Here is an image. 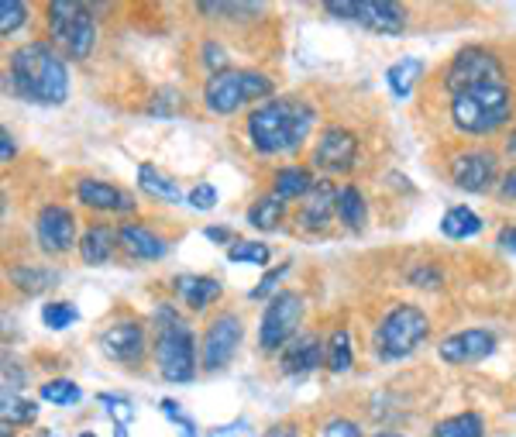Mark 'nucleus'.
<instances>
[{
    "instance_id": "nucleus-1",
    "label": "nucleus",
    "mask_w": 516,
    "mask_h": 437,
    "mask_svg": "<svg viewBox=\"0 0 516 437\" xmlns=\"http://www.w3.org/2000/svg\"><path fill=\"white\" fill-rule=\"evenodd\" d=\"M7 83H11L14 97L38 107H59L69 97L66 62L49 42H28L14 49L7 62Z\"/></svg>"
},
{
    "instance_id": "nucleus-2",
    "label": "nucleus",
    "mask_w": 516,
    "mask_h": 437,
    "mask_svg": "<svg viewBox=\"0 0 516 437\" xmlns=\"http://www.w3.org/2000/svg\"><path fill=\"white\" fill-rule=\"evenodd\" d=\"M317 111L300 97L265 100L245 121V135L258 155H293L314 131Z\"/></svg>"
},
{
    "instance_id": "nucleus-3",
    "label": "nucleus",
    "mask_w": 516,
    "mask_h": 437,
    "mask_svg": "<svg viewBox=\"0 0 516 437\" xmlns=\"http://www.w3.org/2000/svg\"><path fill=\"white\" fill-rule=\"evenodd\" d=\"M516 111V97L510 83H496V87H479L455 93L448 104V117L455 124V131L468 138H486L496 135L510 124Z\"/></svg>"
},
{
    "instance_id": "nucleus-4",
    "label": "nucleus",
    "mask_w": 516,
    "mask_h": 437,
    "mask_svg": "<svg viewBox=\"0 0 516 437\" xmlns=\"http://www.w3.org/2000/svg\"><path fill=\"white\" fill-rule=\"evenodd\" d=\"M155 365L166 382H193L197 376V345L172 307L155 310Z\"/></svg>"
},
{
    "instance_id": "nucleus-5",
    "label": "nucleus",
    "mask_w": 516,
    "mask_h": 437,
    "mask_svg": "<svg viewBox=\"0 0 516 437\" xmlns=\"http://www.w3.org/2000/svg\"><path fill=\"white\" fill-rule=\"evenodd\" d=\"M430 334V321L420 307L413 303H400L393 307L379 324H375V355L382 362H400V358H410L413 351L424 345V338Z\"/></svg>"
},
{
    "instance_id": "nucleus-6",
    "label": "nucleus",
    "mask_w": 516,
    "mask_h": 437,
    "mask_svg": "<svg viewBox=\"0 0 516 437\" xmlns=\"http://www.w3.org/2000/svg\"><path fill=\"white\" fill-rule=\"evenodd\" d=\"M272 97V80L258 69H224V73L210 76L203 87V104L210 114L228 117L241 111L252 100H269Z\"/></svg>"
},
{
    "instance_id": "nucleus-7",
    "label": "nucleus",
    "mask_w": 516,
    "mask_h": 437,
    "mask_svg": "<svg viewBox=\"0 0 516 437\" xmlns=\"http://www.w3.org/2000/svg\"><path fill=\"white\" fill-rule=\"evenodd\" d=\"M496 83H506V66L496 52L482 49V45H468V49H461L458 56L444 66V90H448L451 97L465 90L496 87Z\"/></svg>"
},
{
    "instance_id": "nucleus-8",
    "label": "nucleus",
    "mask_w": 516,
    "mask_h": 437,
    "mask_svg": "<svg viewBox=\"0 0 516 437\" xmlns=\"http://www.w3.org/2000/svg\"><path fill=\"white\" fill-rule=\"evenodd\" d=\"M300 321H303V296L279 290L269 300V307H265L262 324H258V348L265 355H279L293 341Z\"/></svg>"
},
{
    "instance_id": "nucleus-9",
    "label": "nucleus",
    "mask_w": 516,
    "mask_h": 437,
    "mask_svg": "<svg viewBox=\"0 0 516 437\" xmlns=\"http://www.w3.org/2000/svg\"><path fill=\"white\" fill-rule=\"evenodd\" d=\"M451 179L465 193H489L499 183V155L492 148H465L451 159Z\"/></svg>"
},
{
    "instance_id": "nucleus-10",
    "label": "nucleus",
    "mask_w": 516,
    "mask_h": 437,
    "mask_svg": "<svg viewBox=\"0 0 516 437\" xmlns=\"http://www.w3.org/2000/svg\"><path fill=\"white\" fill-rule=\"evenodd\" d=\"M358 162V138L355 131L341 128V124H331V128L320 131L317 145H314V166L324 169L327 176H341L351 173Z\"/></svg>"
},
{
    "instance_id": "nucleus-11",
    "label": "nucleus",
    "mask_w": 516,
    "mask_h": 437,
    "mask_svg": "<svg viewBox=\"0 0 516 437\" xmlns=\"http://www.w3.org/2000/svg\"><path fill=\"white\" fill-rule=\"evenodd\" d=\"M35 241H38V248L49 255H66V252H73V248H80V238H76V217L69 214V207L49 204L38 210Z\"/></svg>"
},
{
    "instance_id": "nucleus-12",
    "label": "nucleus",
    "mask_w": 516,
    "mask_h": 437,
    "mask_svg": "<svg viewBox=\"0 0 516 437\" xmlns=\"http://www.w3.org/2000/svg\"><path fill=\"white\" fill-rule=\"evenodd\" d=\"M241 317L238 314H221L214 317V324L207 327V338H203V351H200V365L207 372H221L224 365L234 358V351L241 345Z\"/></svg>"
},
{
    "instance_id": "nucleus-13",
    "label": "nucleus",
    "mask_w": 516,
    "mask_h": 437,
    "mask_svg": "<svg viewBox=\"0 0 516 437\" xmlns=\"http://www.w3.org/2000/svg\"><path fill=\"white\" fill-rule=\"evenodd\" d=\"M100 348H104V355L111 358V362L135 369V365H142L148 355L145 327L138 321H114L104 331V338H100Z\"/></svg>"
},
{
    "instance_id": "nucleus-14",
    "label": "nucleus",
    "mask_w": 516,
    "mask_h": 437,
    "mask_svg": "<svg viewBox=\"0 0 516 437\" xmlns=\"http://www.w3.org/2000/svg\"><path fill=\"white\" fill-rule=\"evenodd\" d=\"M496 351V334L482 331V327H468V331L448 334V338L437 345V355L451 365H468V362H482Z\"/></svg>"
},
{
    "instance_id": "nucleus-15",
    "label": "nucleus",
    "mask_w": 516,
    "mask_h": 437,
    "mask_svg": "<svg viewBox=\"0 0 516 437\" xmlns=\"http://www.w3.org/2000/svg\"><path fill=\"white\" fill-rule=\"evenodd\" d=\"M76 200L90 210H111V214H135V197L128 190L104 179H80L76 183Z\"/></svg>"
},
{
    "instance_id": "nucleus-16",
    "label": "nucleus",
    "mask_w": 516,
    "mask_h": 437,
    "mask_svg": "<svg viewBox=\"0 0 516 437\" xmlns=\"http://www.w3.org/2000/svg\"><path fill=\"white\" fill-rule=\"evenodd\" d=\"M320 365H327V345L314 334H303V338H293L283 348V358H279V369L286 376H310Z\"/></svg>"
},
{
    "instance_id": "nucleus-17",
    "label": "nucleus",
    "mask_w": 516,
    "mask_h": 437,
    "mask_svg": "<svg viewBox=\"0 0 516 437\" xmlns=\"http://www.w3.org/2000/svg\"><path fill=\"white\" fill-rule=\"evenodd\" d=\"M351 21L379 31V35H400L406 28V7L389 4V0H355Z\"/></svg>"
},
{
    "instance_id": "nucleus-18",
    "label": "nucleus",
    "mask_w": 516,
    "mask_h": 437,
    "mask_svg": "<svg viewBox=\"0 0 516 437\" xmlns=\"http://www.w3.org/2000/svg\"><path fill=\"white\" fill-rule=\"evenodd\" d=\"M331 217H338V186L327 183V179H317L314 193L307 197V204L296 214L303 231H324L331 224Z\"/></svg>"
},
{
    "instance_id": "nucleus-19",
    "label": "nucleus",
    "mask_w": 516,
    "mask_h": 437,
    "mask_svg": "<svg viewBox=\"0 0 516 437\" xmlns=\"http://www.w3.org/2000/svg\"><path fill=\"white\" fill-rule=\"evenodd\" d=\"M117 241H121L124 255H131V259L138 262H159L162 255L169 252L166 241L155 231L142 228V224H121V228H117Z\"/></svg>"
},
{
    "instance_id": "nucleus-20",
    "label": "nucleus",
    "mask_w": 516,
    "mask_h": 437,
    "mask_svg": "<svg viewBox=\"0 0 516 437\" xmlns=\"http://www.w3.org/2000/svg\"><path fill=\"white\" fill-rule=\"evenodd\" d=\"M117 248H121V241H117V228H107V224H90V228L80 234V259L86 265L111 262Z\"/></svg>"
},
{
    "instance_id": "nucleus-21",
    "label": "nucleus",
    "mask_w": 516,
    "mask_h": 437,
    "mask_svg": "<svg viewBox=\"0 0 516 437\" xmlns=\"http://www.w3.org/2000/svg\"><path fill=\"white\" fill-rule=\"evenodd\" d=\"M176 293L190 310H207L221 300V283L214 276H176Z\"/></svg>"
},
{
    "instance_id": "nucleus-22",
    "label": "nucleus",
    "mask_w": 516,
    "mask_h": 437,
    "mask_svg": "<svg viewBox=\"0 0 516 437\" xmlns=\"http://www.w3.org/2000/svg\"><path fill=\"white\" fill-rule=\"evenodd\" d=\"M314 173L303 166H283L276 176H272V193L279 200H303L314 193Z\"/></svg>"
},
{
    "instance_id": "nucleus-23",
    "label": "nucleus",
    "mask_w": 516,
    "mask_h": 437,
    "mask_svg": "<svg viewBox=\"0 0 516 437\" xmlns=\"http://www.w3.org/2000/svg\"><path fill=\"white\" fill-rule=\"evenodd\" d=\"M338 221L348 231H362L365 221H369V204H365L362 190L351 183L338 186Z\"/></svg>"
},
{
    "instance_id": "nucleus-24",
    "label": "nucleus",
    "mask_w": 516,
    "mask_h": 437,
    "mask_svg": "<svg viewBox=\"0 0 516 437\" xmlns=\"http://www.w3.org/2000/svg\"><path fill=\"white\" fill-rule=\"evenodd\" d=\"M138 186H142L148 197H159V200H166V204H179V200H183L179 183L172 176L162 173L159 166H142V169H138Z\"/></svg>"
},
{
    "instance_id": "nucleus-25",
    "label": "nucleus",
    "mask_w": 516,
    "mask_h": 437,
    "mask_svg": "<svg viewBox=\"0 0 516 437\" xmlns=\"http://www.w3.org/2000/svg\"><path fill=\"white\" fill-rule=\"evenodd\" d=\"M286 217V200H279L276 193H265L258 197L252 207H248V224L258 231H276Z\"/></svg>"
},
{
    "instance_id": "nucleus-26",
    "label": "nucleus",
    "mask_w": 516,
    "mask_h": 437,
    "mask_svg": "<svg viewBox=\"0 0 516 437\" xmlns=\"http://www.w3.org/2000/svg\"><path fill=\"white\" fill-rule=\"evenodd\" d=\"M56 279H59L56 272L45 269V265H14V269H11V283L28 296H38V293L52 290Z\"/></svg>"
},
{
    "instance_id": "nucleus-27",
    "label": "nucleus",
    "mask_w": 516,
    "mask_h": 437,
    "mask_svg": "<svg viewBox=\"0 0 516 437\" xmlns=\"http://www.w3.org/2000/svg\"><path fill=\"white\" fill-rule=\"evenodd\" d=\"M420 76H424V62L406 56V59H400V62H393V66H389L386 83H389V90H393L396 97L406 100L413 93V87H417Z\"/></svg>"
},
{
    "instance_id": "nucleus-28",
    "label": "nucleus",
    "mask_w": 516,
    "mask_h": 437,
    "mask_svg": "<svg viewBox=\"0 0 516 437\" xmlns=\"http://www.w3.org/2000/svg\"><path fill=\"white\" fill-rule=\"evenodd\" d=\"M434 437H486V420L475 410L455 413V417L434 424Z\"/></svg>"
},
{
    "instance_id": "nucleus-29",
    "label": "nucleus",
    "mask_w": 516,
    "mask_h": 437,
    "mask_svg": "<svg viewBox=\"0 0 516 437\" xmlns=\"http://www.w3.org/2000/svg\"><path fill=\"white\" fill-rule=\"evenodd\" d=\"M441 231L455 241H465V238H475L482 231V217L475 214L472 207H451L441 221Z\"/></svg>"
},
{
    "instance_id": "nucleus-30",
    "label": "nucleus",
    "mask_w": 516,
    "mask_h": 437,
    "mask_svg": "<svg viewBox=\"0 0 516 437\" xmlns=\"http://www.w3.org/2000/svg\"><path fill=\"white\" fill-rule=\"evenodd\" d=\"M351 365H355L351 334H348V327H338V331L331 334V341H327V369H331L334 376H344Z\"/></svg>"
},
{
    "instance_id": "nucleus-31",
    "label": "nucleus",
    "mask_w": 516,
    "mask_h": 437,
    "mask_svg": "<svg viewBox=\"0 0 516 437\" xmlns=\"http://www.w3.org/2000/svg\"><path fill=\"white\" fill-rule=\"evenodd\" d=\"M42 321L49 324L52 331H66V327H73L76 321H80V310L66 300H52L42 307Z\"/></svg>"
},
{
    "instance_id": "nucleus-32",
    "label": "nucleus",
    "mask_w": 516,
    "mask_h": 437,
    "mask_svg": "<svg viewBox=\"0 0 516 437\" xmlns=\"http://www.w3.org/2000/svg\"><path fill=\"white\" fill-rule=\"evenodd\" d=\"M83 389L69 379H52L42 386V400L45 403H56V407H69V403H80Z\"/></svg>"
},
{
    "instance_id": "nucleus-33",
    "label": "nucleus",
    "mask_w": 516,
    "mask_h": 437,
    "mask_svg": "<svg viewBox=\"0 0 516 437\" xmlns=\"http://www.w3.org/2000/svg\"><path fill=\"white\" fill-rule=\"evenodd\" d=\"M269 245H262V241H234V245L228 248V262H252L262 269L265 262H269Z\"/></svg>"
},
{
    "instance_id": "nucleus-34",
    "label": "nucleus",
    "mask_w": 516,
    "mask_h": 437,
    "mask_svg": "<svg viewBox=\"0 0 516 437\" xmlns=\"http://www.w3.org/2000/svg\"><path fill=\"white\" fill-rule=\"evenodd\" d=\"M28 18V4L25 0H0V35H14Z\"/></svg>"
},
{
    "instance_id": "nucleus-35",
    "label": "nucleus",
    "mask_w": 516,
    "mask_h": 437,
    "mask_svg": "<svg viewBox=\"0 0 516 437\" xmlns=\"http://www.w3.org/2000/svg\"><path fill=\"white\" fill-rule=\"evenodd\" d=\"M289 269H293V265H289V262L276 265V269H272L269 276H262V283H258L255 290L248 293V300H262V296H269V300H272V296H276L272 290H276V283H279V279H286V276H289Z\"/></svg>"
},
{
    "instance_id": "nucleus-36",
    "label": "nucleus",
    "mask_w": 516,
    "mask_h": 437,
    "mask_svg": "<svg viewBox=\"0 0 516 437\" xmlns=\"http://www.w3.org/2000/svg\"><path fill=\"white\" fill-rule=\"evenodd\" d=\"M203 66L210 69V76L224 73V69H228V52H224L217 42H207L203 45Z\"/></svg>"
},
{
    "instance_id": "nucleus-37",
    "label": "nucleus",
    "mask_w": 516,
    "mask_h": 437,
    "mask_svg": "<svg viewBox=\"0 0 516 437\" xmlns=\"http://www.w3.org/2000/svg\"><path fill=\"white\" fill-rule=\"evenodd\" d=\"M410 283L420 286V290H437V286H441V272H437L434 265H417V269L410 272Z\"/></svg>"
},
{
    "instance_id": "nucleus-38",
    "label": "nucleus",
    "mask_w": 516,
    "mask_h": 437,
    "mask_svg": "<svg viewBox=\"0 0 516 437\" xmlns=\"http://www.w3.org/2000/svg\"><path fill=\"white\" fill-rule=\"evenodd\" d=\"M162 413L172 420V424H179L183 427V437H197V427H193V420L186 417L183 410H179V403L176 400H162Z\"/></svg>"
},
{
    "instance_id": "nucleus-39",
    "label": "nucleus",
    "mask_w": 516,
    "mask_h": 437,
    "mask_svg": "<svg viewBox=\"0 0 516 437\" xmlns=\"http://www.w3.org/2000/svg\"><path fill=\"white\" fill-rule=\"evenodd\" d=\"M320 437H362V431H358L355 420H344V417H334L324 424V431H320Z\"/></svg>"
},
{
    "instance_id": "nucleus-40",
    "label": "nucleus",
    "mask_w": 516,
    "mask_h": 437,
    "mask_svg": "<svg viewBox=\"0 0 516 437\" xmlns=\"http://www.w3.org/2000/svg\"><path fill=\"white\" fill-rule=\"evenodd\" d=\"M190 204L197 207V210H210V207H217V190L210 183H200V186H193V193H190Z\"/></svg>"
},
{
    "instance_id": "nucleus-41",
    "label": "nucleus",
    "mask_w": 516,
    "mask_h": 437,
    "mask_svg": "<svg viewBox=\"0 0 516 437\" xmlns=\"http://www.w3.org/2000/svg\"><path fill=\"white\" fill-rule=\"evenodd\" d=\"M207 437H255L252 434V424L248 420H238V424H224V427H214Z\"/></svg>"
},
{
    "instance_id": "nucleus-42",
    "label": "nucleus",
    "mask_w": 516,
    "mask_h": 437,
    "mask_svg": "<svg viewBox=\"0 0 516 437\" xmlns=\"http://www.w3.org/2000/svg\"><path fill=\"white\" fill-rule=\"evenodd\" d=\"M31 417H35V407L25 403V400H18L14 407H11V403L4 407V420H14V424H25V420H31Z\"/></svg>"
},
{
    "instance_id": "nucleus-43",
    "label": "nucleus",
    "mask_w": 516,
    "mask_h": 437,
    "mask_svg": "<svg viewBox=\"0 0 516 437\" xmlns=\"http://www.w3.org/2000/svg\"><path fill=\"white\" fill-rule=\"evenodd\" d=\"M265 437H300V427L293 424V420H279V424H272Z\"/></svg>"
},
{
    "instance_id": "nucleus-44",
    "label": "nucleus",
    "mask_w": 516,
    "mask_h": 437,
    "mask_svg": "<svg viewBox=\"0 0 516 437\" xmlns=\"http://www.w3.org/2000/svg\"><path fill=\"white\" fill-rule=\"evenodd\" d=\"M499 197H503V200H513V204H516V166H513L503 179H499Z\"/></svg>"
},
{
    "instance_id": "nucleus-45",
    "label": "nucleus",
    "mask_w": 516,
    "mask_h": 437,
    "mask_svg": "<svg viewBox=\"0 0 516 437\" xmlns=\"http://www.w3.org/2000/svg\"><path fill=\"white\" fill-rule=\"evenodd\" d=\"M100 400H104V403H111V407H107V410H111L117 420H128V417H131L128 400H121V396H100Z\"/></svg>"
},
{
    "instance_id": "nucleus-46",
    "label": "nucleus",
    "mask_w": 516,
    "mask_h": 437,
    "mask_svg": "<svg viewBox=\"0 0 516 437\" xmlns=\"http://www.w3.org/2000/svg\"><path fill=\"white\" fill-rule=\"evenodd\" d=\"M499 248H506V252L516 255V228H503V231H499Z\"/></svg>"
},
{
    "instance_id": "nucleus-47",
    "label": "nucleus",
    "mask_w": 516,
    "mask_h": 437,
    "mask_svg": "<svg viewBox=\"0 0 516 437\" xmlns=\"http://www.w3.org/2000/svg\"><path fill=\"white\" fill-rule=\"evenodd\" d=\"M203 238H210V241H238V238H231L228 228H207V231H203Z\"/></svg>"
},
{
    "instance_id": "nucleus-48",
    "label": "nucleus",
    "mask_w": 516,
    "mask_h": 437,
    "mask_svg": "<svg viewBox=\"0 0 516 437\" xmlns=\"http://www.w3.org/2000/svg\"><path fill=\"white\" fill-rule=\"evenodd\" d=\"M0 148H4V162H11L14 159V145H11V131H0Z\"/></svg>"
},
{
    "instance_id": "nucleus-49",
    "label": "nucleus",
    "mask_w": 516,
    "mask_h": 437,
    "mask_svg": "<svg viewBox=\"0 0 516 437\" xmlns=\"http://www.w3.org/2000/svg\"><path fill=\"white\" fill-rule=\"evenodd\" d=\"M506 155H513L516 159V131H510V138H506Z\"/></svg>"
},
{
    "instance_id": "nucleus-50",
    "label": "nucleus",
    "mask_w": 516,
    "mask_h": 437,
    "mask_svg": "<svg viewBox=\"0 0 516 437\" xmlns=\"http://www.w3.org/2000/svg\"><path fill=\"white\" fill-rule=\"evenodd\" d=\"M117 437H128V431H124V424H117Z\"/></svg>"
},
{
    "instance_id": "nucleus-51",
    "label": "nucleus",
    "mask_w": 516,
    "mask_h": 437,
    "mask_svg": "<svg viewBox=\"0 0 516 437\" xmlns=\"http://www.w3.org/2000/svg\"><path fill=\"white\" fill-rule=\"evenodd\" d=\"M375 437H400V434H375Z\"/></svg>"
},
{
    "instance_id": "nucleus-52",
    "label": "nucleus",
    "mask_w": 516,
    "mask_h": 437,
    "mask_svg": "<svg viewBox=\"0 0 516 437\" xmlns=\"http://www.w3.org/2000/svg\"><path fill=\"white\" fill-rule=\"evenodd\" d=\"M80 437H97V434H90V431H83V434H80Z\"/></svg>"
}]
</instances>
